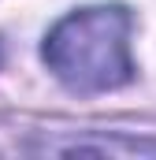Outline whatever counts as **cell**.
I'll use <instances>...</instances> for the list:
<instances>
[{
  "instance_id": "obj_1",
  "label": "cell",
  "mask_w": 156,
  "mask_h": 160,
  "mask_svg": "<svg viewBox=\"0 0 156 160\" xmlns=\"http://www.w3.org/2000/svg\"><path fill=\"white\" fill-rule=\"evenodd\" d=\"M134 15L123 4H97L63 15L41 41V60L71 93H108L134 78Z\"/></svg>"
},
{
  "instance_id": "obj_2",
  "label": "cell",
  "mask_w": 156,
  "mask_h": 160,
  "mask_svg": "<svg viewBox=\"0 0 156 160\" xmlns=\"http://www.w3.org/2000/svg\"><path fill=\"white\" fill-rule=\"evenodd\" d=\"M45 153H97V157H156V142L153 138H75V142H52L45 145Z\"/></svg>"
}]
</instances>
